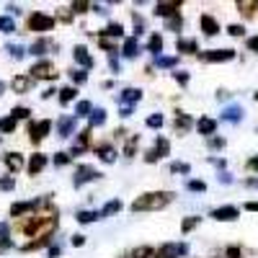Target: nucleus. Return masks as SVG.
<instances>
[{"label": "nucleus", "instance_id": "nucleus-1", "mask_svg": "<svg viewBox=\"0 0 258 258\" xmlns=\"http://www.w3.org/2000/svg\"><path fill=\"white\" fill-rule=\"evenodd\" d=\"M170 202H173V194L170 191H147L132 202V212H155V209L168 207Z\"/></svg>", "mask_w": 258, "mask_h": 258}, {"label": "nucleus", "instance_id": "nucleus-2", "mask_svg": "<svg viewBox=\"0 0 258 258\" xmlns=\"http://www.w3.org/2000/svg\"><path fill=\"white\" fill-rule=\"evenodd\" d=\"M29 29L31 31H52L54 29V18L47 13H31L29 16Z\"/></svg>", "mask_w": 258, "mask_h": 258}, {"label": "nucleus", "instance_id": "nucleus-3", "mask_svg": "<svg viewBox=\"0 0 258 258\" xmlns=\"http://www.w3.org/2000/svg\"><path fill=\"white\" fill-rule=\"evenodd\" d=\"M49 129H52V121L49 119H44V121H31L29 124V137H31V142H41L47 135H49Z\"/></svg>", "mask_w": 258, "mask_h": 258}, {"label": "nucleus", "instance_id": "nucleus-4", "mask_svg": "<svg viewBox=\"0 0 258 258\" xmlns=\"http://www.w3.org/2000/svg\"><path fill=\"white\" fill-rule=\"evenodd\" d=\"M101 173L93 168V165H80L78 168V173H75V178H73V186H83V183H88V181H96Z\"/></svg>", "mask_w": 258, "mask_h": 258}, {"label": "nucleus", "instance_id": "nucleus-5", "mask_svg": "<svg viewBox=\"0 0 258 258\" xmlns=\"http://www.w3.org/2000/svg\"><path fill=\"white\" fill-rule=\"evenodd\" d=\"M31 78H34V80H41V78H52V80H54L57 73H54V68H52V62L44 59V62H36L34 68H31Z\"/></svg>", "mask_w": 258, "mask_h": 258}, {"label": "nucleus", "instance_id": "nucleus-6", "mask_svg": "<svg viewBox=\"0 0 258 258\" xmlns=\"http://www.w3.org/2000/svg\"><path fill=\"white\" fill-rule=\"evenodd\" d=\"M212 217L220 220V222H232V220L240 217V209L238 207H217V209L212 212Z\"/></svg>", "mask_w": 258, "mask_h": 258}, {"label": "nucleus", "instance_id": "nucleus-7", "mask_svg": "<svg viewBox=\"0 0 258 258\" xmlns=\"http://www.w3.org/2000/svg\"><path fill=\"white\" fill-rule=\"evenodd\" d=\"M31 85H34V78L31 75H18V78L11 80V91L13 93H29Z\"/></svg>", "mask_w": 258, "mask_h": 258}, {"label": "nucleus", "instance_id": "nucleus-8", "mask_svg": "<svg viewBox=\"0 0 258 258\" xmlns=\"http://www.w3.org/2000/svg\"><path fill=\"white\" fill-rule=\"evenodd\" d=\"M202 57H204L207 62H227V59L235 57V52H232V49H209V52H204Z\"/></svg>", "mask_w": 258, "mask_h": 258}, {"label": "nucleus", "instance_id": "nucleus-9", "mask_svg": "<svg viewBox=\"0 0 258 258\" xmlns=\"http://www.w3.org/2000/svg\"><path fill=\"white\" fill-rule=\"evenodd\" d=\"M199 24H202V31H204L207 36L220 34V24H217V18H214V16H209V13H204V16H202V21H199Z\"/></svg>", "mask_w": 258, "mask_h": 258}, {"label": "nucleus", "instance_id": "nucleus-10", "mask_svg": "<svg viewBox=\"0 0 258 258\" xmlns=\"http://www.w3.org/2000/svg\"><path fill=\"white\" fill-rule=\"evenodd\" d=\"M142 98V91L140 88H126L121 96H119V101H121V106H135L137 101Z\"/></svg>", "mask_w": 258, "mask_h": 258}, {"label": "nucleus", "instance_id": "nucleus-11", "mask_svg": "<svg viewBox=\"0 0 258 258\" xmlns=\"http://www.w3.org/2000/svg\"><path fill=\"white\" fill-rule=\"evenodd\" d=\"M73 57L83 64V68H93V57L88 54V49H85V47H75L73 49Z\"/></svg>", "mask_w": 258, "mask_h": 258}, {"label": "nucleus", "instance_id": "nucleus-12", "mask_svg": "<svg viewBox=\"0 0 258 258\" xmlns=\"http://www.w3.org/2000/svg\"><path fill=\"white\" fill-rule=\"evenodd\" d=\"M178 52L197 54V52H199V41H197V39H178Z\"/></svg>", "mask_w": 258, "mask_h": 258}, {"label": "nucleus", "instance_id": "nucleus-13", "mask_svg": "<svg viewBox=\"0 0 258 258\" xmlns=\"http://www.w3.org/2000/svg\"><path fill=\"white\" fill-rule=\"evenodd\" d=\"M197 129H199V135H214V129H217V121L209 119V116H204V119L197 121Z\"/></svg>", "mask_w": 258, "mask_h": 258}, {"label": "nucleus", "instance_id": "nucleus-14", "mask_svg": "<svg viewBox=\"0 0 258 258\" xmlns=\"http://www.w3.org/2000/svg\"><path fill=\"white\" fill-rule=\"evenodd\" d=\"M47 165V155H41V153H36V155H31V160H29V173H39L41 168Z\"/></svg>", "mask_w": 258, "mask_h": 258}, {"label": "nucleus", "instance_id": "nucleus-15", "mask_svg": "<svg viewBox=\"0 0 258 258\" xmlns=\"http://www.w3.org/2000/svg\"><path fill=\"white\" fill-rule=\"evenodd\" d=\"M57 129H59V137H70L73 129H75V119H73V116H62Z\"/></svg>", "mask_w": 258, "mask_h": 258}, {"label": "nucleus", "instance_id": "nucleus-16", "mask_svg": "<svg viewBox=\"0 0 258 258\" xmlns=\"http://www.w3.org/2000/svg\"><path fill=\"white\" fill-rule=\"evenodd\" d=\"M176 11H178V3H158V6H155V13H158V16H168V18L178 16Z\"/></svg>", "mask_w": 258, "mask_h": 258}, {"label": "nucleus", "instance_id": "nucleus-17", "mask_svg": "<svg viewBox=\"0 0 258 258\" xmlns=\"http://www.w3.org/2000/svg\"><path fill=\"white\" fill-rule=\"evenodd\" d=\"M222 119L225 121H240L243 119V109L240 106H227V109L222 111Z\"/></svg>", "mask_w": 258, "mask_h": 258}, {"label": "nucleus", "instance_id": "nucleus-18", "mask_svg": "<svg viewBox=\"0 0 258 258\" xmlns=\"http://www.w3.org/2000/svg\"><path fill=\"white\" fill-rule=\"evenodd\" d=\"M36 204L39 202H18V204H13L11 207V217H18V214H24V212H31Z\"/></svg>", "mask_w": 258, "mask_h": 258}, {"label": "nucleus", "instance_id": "nucleus-19", "mask_svg": "<svg viewBox=\"0 0 258 258\" xmlns=\"http://www.w3.org/2000/svg\"><path fill=\"white\" fill-rule=\"evenodd\" d=\"M191 124H194V121H191L186 114L178 111V114H176V121H173V129H176V132H186V129H191Z\"/></svg>", "mask_w": 258, "mask_h": 258}, {"label": "nucleus", "instance_id": "nucleus-20", "mask_svg": "<svg viewBox=\"0 0 258 258\" xmlns=\"http://www.w3.org/2000/svg\"><path fill=\"white\" fill-rule=\"evenodd\" d=\"M3 163L11 168V170H18V168H24V158H21L18 153H8L6 158H3Z\"/></svg>", "mask_w": 258, "mask_h": 258}, {"label": "nucleus", "instance_id": "nucleus-21", "mask_svg": "<svg viewBox=\"0 0 258 258\" xmlns=\"http://www.w3.org/2000/svg\"><path fill=\"white\" fill-rule=\"evenodd\" d=\"M153 153L158 155V160L163 158V155H168L170 153V142L165 140V137H158V142H155V147H153Z\"/></svg>", "mask_w": 258, "mask_h": 258}, {"label": "nucleus", "instance_id": "nucleus-22", "mask_svg": "<svg viewBox=\"0 0 258 258\" xmlns=\"http://www.w3.org/2000/svg\"><path fill=\"white\" fill-rule=\"evenodd\" d=\"M238 11L243 16H253V11H258V3L255 0H238Z\"/></svg>", "mask_w": 258, "mask_h": 258}, {"label": "nucleus", "instance_id": "nucleus-23", "mask_svg": "<svg viewBox=\"0 0 258 258\" xmlns=\"http://www.w3.org/2000/svg\"><path fill=\"white\" fill-rule=\"evenodd\" d=\"M103 214L101 212H78V222L80 225H88V222H96V220H101Z\"/></svg>", "mask_w": 258, "mask_h": 258}, {"label": "nucleus", "instance_id": "nucleus-24", "mask_svg": "<svg viewBox=\"0 0 258 258\" xmlns=\"http://www.w3.org/2000/svg\"><path fill=\"white\" fill-rule=\"evenodd\" d=\"M137 54H140L137 39H126V41H124V57H137Z\"/></svg>", "mask_w": 258, "mask_h": 258}, {"label": "nucleus", "instance_id": "nucleus-25", "mask_svg": "<svg viewBox=\"0 0 258 258\" xmlns=\"http://www.w3.org/2000/svg\"><path fill=\"white\" fill-rule=\"evenodd\" d=\"M98 155H101L103 163H114L116 160V150H111L109 145H103V147H98Z\"/></svg>", "mask_w": 258, "mask_h": 258}, {"label": "nucleus", "instance_id": "nucleus-26", "mask_svg": "<svg viewBox=\"0 0 258 258\" xmlns=\"http://www.w3.org/2000/svg\"><path fill=\"white\" fill-rule=\"evenodd\" d=\"M150 52H153V54H160L163 52V36L160 34H153V36H150Z\"/></svg>", "mask_w": 258, "mask_h": 258}, {"label": "nucleus", "instance_id": "nucleus-27", "mask_svg": "<svg viewBox=\"0 0 258 258\" xmlns=\"http://www.w3.org/2000/svg\"><path fill=\"white\" fill-rule=\"evenodd\" d=\"M13 129H16V119L13 116H3V119H0V132H3V135H11Z\"/></svg>", "mask_w": 258, "mask_h": 258}, {"label": "nucleus", "instance_id": "nucleus-28", "mask_svg": "<svg viewBox=\"0 0 258 258\" xmlns=\"http://www.w3.org/2000/svg\"><path fill=\"white\" fill-rule=\"evenodd\" d=\"M75 96H78V91L73 88V85H68V88H62V91H59V103H70Z\"/></svg>", "mask_w": 258, "mask_h": 258}, {"label": "nucleus", "instance_id": "nucleus-29", "mask_svg": "<svg viewBox=\"0 0 258 258\" xmlns=\"http://www.w3.org/2000/svg\"><path fill=\"white\" fill-rule=\"evenodd\" d=\"M0 31H6V34H13L16 31V24H13L11 16H0Z\"/></svg>", "mask_w": 258, "mask_h": 258}, {"label": "nucleus", "instance_id": "nucleus-30", "mask_svg": "<svg viewBox=\"0 0 258 258\" xmlns=\"http://www.w3.org/2000/svg\"><path fill=\"white\" fill-rule=\"evenodd\" d=\"M88 119H91V126H101V124L106 121V111H103V109H93V114H91Z\"/></svg>", "mask_w": 258, "mask_h": 258}, {"label": "nucleus", "instance_id": "nucleus-31", "mask_svg": "<svg viewBox=\"0 0 258 258\" xmlns=\"http://www.w3.org/2000/svg\"><path fill=\"white\" fill-rule=\"evenodd\" d=\"M121 209V202L119 199H114V202H109V204H106L103 209H101V214H103V217H109V214H116Z\"/></svg>", "mask_w": 258, "mask_h": 258}, {"label": "nucleus", "instance_id": "nucleus-32", "mask_svg": "<svg viewBox=\"0 0 258 258\" xmlns=\"http://www.w3.org/2000/svg\"><path fill=\"white\" fill-rule=\"evenodd\" d=\"M52 238H49V235H41V238H36L34 243H26L24 245V250H36V248H41V245H47Z\"/></svg>", "mask_w": 258, "mask_h": 258}, {"label": "nucleus", "instance_id": "nucleus-33", "mask_svg": "<svg viewBox=\"0 0 258 258\" xmlns=\"http://www.w3.org/2000/svg\"><path fill=\"white\" fill-rule=\"evenodd\" d=\"M75 114H78V116H91V114H93V106H91L88 101H80L78 109H75Z\"/></svg>", "mask_w": 258, "mask_h": 258}, {"label": "nucleus", "instance_id": "nucleus-34", "mask_svg": "<svg viewBox=\"0 0 258 258\" xmlns=\"http://www.w3.org/2000/svg\"><path fill=\"white\" fill-rule=\"evenodd\" d=\"M121 31H124V29H121V24H109V26H106L101 34H106V36H114V39H116V36H121Z\"/></svg>", "mask_w": 258, "mask_h": 258}, {"label": "nucleus", "instance_id": "nucleus-35", "mask_svg": "<svg viewBox=\"0 0 258 258\" xmlns=\"http://www.w3.org/2000/svg\"><path fill=\"white\" fill-rule=\"evenodd\" d=\"M47 49H49V44H47L44 39H39L36 44H31V49H29V52H31V54H44Z\"/></svg>", "mask_w": 258, "mask_h": 258}, {"label": "nucleus", "instance_id": "nucleus-36", "mask_svg": "<svg viewBox=\"0 0 258 258\" xmlns=\"http://www.w3.org/2000/svg\"><path fill=\"white\" fill-rule=\"evenodd\" d=\"M197 225H199V217H186V220L181 222V230H183V232H191Z\"/></svg>", "mask_w": 258, "mask_h": 258}, {"label": "nucleus", "instance_id": "nucleus-37", "mask_svg": "<svg viewBox=\"0 0 258 258\" xmlns=\"http://www.w3.org/2000/svg\"><path fill=\"white\" fill-rule=\"evenodd\" d=\"M150 255H153V248H147V245L132 250V258H150Z\"/></svg>", "mask_w": 258, "mask_h": 258}, {"label": "nucleus", "instance_id": "nucleus-38", "mask_svg": "<svg viewBox=\"0 0 258 258\" xmlns=\"http://www.w3.org/2000/svg\"><path fill=\"white\" fill-rule=\"evenodd\" d=\"M29 114H31V111L26 109V106H16V109L11 111V116H13V119H26Z\"/></svg>", "mask_w": 258, "mask_h": 258}, {"label": "nucleus", "instance_id": "nucleus-39", "mask_svg": "<svg viewBox=\"0 0 258 258\" xmlns=\"http://www.w3.org/2000/svg\"><path fill=\"white\" fill-rule=\"evenodd\" d=\"M147 126H153V129H160V126H163V116H160V114H153V116H147Z\"/></svg>", "mask_w": 258, "mask_h": 258}, {"label": "nucleus", "instance_id": "nucleus-40", "mask_svg": "<svg viewBox=\"0 0 258 258\" xmlns=\"http://www.w3.org/2000/svg\"><path fill=\"white\" fill-rule=\"evenodd\" d=\"M183 26V21H181V16H173V18H168V29L170 31H178Z\"/></svg>", "mask_w": 258, "mask_h": 258}, {"label": "nucleus", "instance_id": "nucleus-41", "mask_svg": "<svg viewBox=\"0 0 258 258\" xmlns=\"http://www.w3.org/2000/svg\"><path fill=\"white\" fill-rule=\"evenodd\" d=\"M155 64H158V68H173L176 59H173V57H158V59H155Z\"/></svg>", "mask_w": 258, "mask_h": 258}, {"label": "nucleus", "instance_id": "nucleus-42", "mask_svg": "<svg viewBox=\"0 0 258 258\" xmlns=\"http://www.w3.org/2000/svg\"><path fill=\"white\" fill-rule=\"evenodd\" d=\"M88 8H93V6L85 3V0H78V3H73V11H75V13H85Z\"/></svg>", "mask_w": 258, "mask_h": 258}, {"label": "nucleus", "instance_id": "nucleus-43", "mask_svg": "<svg viewBox=\"0 0 258 258\" xmlns=\"http://www.w3.org/2000/svg\"><path fill=\"white\" fill-rule=\"evenodd\" d=\"M186 186H188L191 191H207V183H204V181H194V178H191Z\"/></svg>", "mask_w": 258, "mask_h": 258}, {"label": "nucleus", "instance_id": "nucleus-44", "mask_svg": "<svg viewBox=\"0 0 258 258\" xmlns=\"http://www.w3.org/2000/svg\"><path fill=\"white\" fill-rule=\"evenodd\" d=\"M70 78H73L75 83H85V80H88V73H83V70H75V73H70Z\"/></svg>", "mask_w": 258, "mask_h": 258}, {"label": "nucleus", "instance_id": "nucleus-45", "mask_svg": "<svg viewBox=\"0 0 258 258\" xmlns=\"http://www.w3.org/2000/svg\"><path fill=\"white\" fill-rule=\"evenodd\" d=\"M135 150H137V135H135L132 140H129V142H126V147H124V153H126V155H132Z\"/></svg>", "mask_w": 258, "mask_h": 258}, {"label": "nucleus", "instance_id": "nucleus-46", "mask_svg": "<svg viewBox=\"0 0 258 258\" xmlns=\"http://www.w3.org/2000/svg\"><path fill=\"white\" fill-rule=\"evenodd\" d=\"M227 34H230V36H243V34H245V29H243V26H238V24H232V26L227 29Z\"/></svg>", "mask_w": 258, "mask_h": 258}, {"label": "nucleus", "instance_id": "nucleus-47", "mask_svg": "<svg viewBox=\"0 0 258 258\" xmlns=\"http://www.w3.org/2000/svg\"><path fill=\"white\" fill-rule=\"evenodd\" d=\"M54 163H57V165L70 163V153H57V155H54Z\"/></svg>", "mask_w": 258, "mask_h": 258}, {"label": "nucleus", "instance_id": "nucleus-48", "mask_svg": "<svg viewBox=\"0 0 258 258\" xmlns=\"http://www.w3.org/2000/svg\"><path fill=\"white\" fill-rule=\"evenodd\" d=\"M13 186H16L13 178H0V188H3V191H13Z\"/></svg>", "mask_w": 258, "mask_h": 258}, {"label": "nucleus", "instance_id": "nucleus-49", "mask_svg": "<svg viewBox=\"0 0 258 258\" xmlns=\"http://www.w3.org/2000/svg\"><path fill=\"white\" fill-rule=\"evenodd\" d=\"M170 170H173V173H188V165L186 163H173V165H170Z\"/></svg>", "mask_w": 258, "mask_h": 258}, {"label": "nucleus", "instance_id": "nucleus-50", "mask_svg": "<svg viewBox=\"0 0 258 258\" xmlns=\"http://www.w3.org/2000/svg\"><path fill=\"white\" fill-rule=\"evenodd\" d=\"M248 49L250 52H258V36H250L248 39Z\"/></svg>", "mask_w": 258, "mask_h": 258}, {"label": "nucleus", "instance_id": "nucleus-51", "mask_svg": "<svg viewBox=\"0 0 258 258\" xmlns=\"http://www.w3.org/2000/svg\"><path fill=\"white\" fill-rule=\"evenodd\" d=\"M8 52H11L16 59H21V57H24V49H21V47H8Z\"/></svg>", "mask_w": 258, "mask_h": 258}, {"label": "nucleus", "instance_id": "nucleus-52", "mask_svg": "<svg viewBox=\"0 0 258 258\" xmlns=\"http://www.w3.org/2000/svg\"><path fill=\"white\" fill-rule=\"evenodd\" d=\"M83 243H85V235H73V245H78V248H80Z\"/></svg>", "mask_w": 258, "mask_h": 258}, {"label": "nucleus", "instance_id": "nucleus-53", "mask_svg": "<svg viewBox=\"0 0 258 258\" xmlns=\"http://www.w3.org/2000/svg\"><path fill=\"white\" fill-rule=\"evenodd\" d=\"M225 145V140H220V137H212L209 140V147H222Z\"/></svg>", "mask_w": 258, "mask_h": 258}, {"label": "nucleus", "instance_id": "nucleus-54", "mask_svg": "<svg viewBox=\"0 0 258 258\" xmlns=\"http://www.w3.org/2000/svg\"><path fill=\"white\" fill-rule=\"evenodd\" d=\"M145 160H147V163H155V160H158V155L153 153V150H147V153H145Z\"/></svg>", "mask_w": 258, "mask_h": 258}, {"label": "nucleus", "instance_id": "nucleus-55", "mask_svg": "<svg viewBox=\"0 0 258 258\" xmlns=\"http://www.w3.org/2000/svg\"><path fill=\"white\" fill-rule=\"evenodd\" d=\"M176 80H178L181 85H186V83H188V75H186V73H176Z\"/></svg>", "mask_w": 258, "mask_h": 258}, {"label": "nucleus", "instance_id": "nucleus-56", "mask_svg": "<svg viewBox=\"0 0 258 258\" xmlns=\"http://www.w3.org/2000/svg\"><path fill=\"white\" fill-rule=\"evenodd\" d=\"M227 255H230V258H240V250H238V248H227Z\"/></svg>", "mask_w": 258, "mask_h": 258}, {"label": "nucleus", "instance_id": "nucleus-57", "mask_svg": "<svg viewBox=\"0 0 258 258\" xmlns=\"http://www.w3.org/2000/svg\"><path fill=\"white\" fill-rule=\"evenodd\" d=\"M245 209H248V212H258V202H248Z\"/></svg>", "mask_w": 258, "mask_h": 258}, {"label": "nucleus", "instance_id": "nucleus-58", "mask_svg": "<svg viewBox=\"0 0 258 258\" xmlns=\"http://www.w3.org/2000/svg\"><path fill=\"white\" fill-rule=\"evenodd\" d=\"M101 47H103V49H114V44H111L109 39H101Z\"/></svg>", "mask_w": 258, "mask_h": 258}, {"label": "nucleus", "instance_id": "nucleus-59", "mask_svg": "<svg viewBox=\"0 0 258 258\" xmlns=\"http://www.w3.org/2000/svg\"><path fill=\"white\" fill-rule=\"evenodd\" d=\"M248 168H250V170H258V158H250V163H248Z\"/></svg>", "mask_w": 258, "mask_h": 258}, {"label": "nucleus", "instance_id": "nucleus-60", "mask_svg": "<svg viewBox=\"0 0 258 258\" xmlns=\"http://www.w3.org/2000/svg\"><path fill=\"white\" fill-rule=\"evenodd\" d=\"M132 114V106H121V116H129Z\"/></svg>", "mask_w": 258, "mask_h": 258}, {"label": "nucleus", "instance_id": "nucleus-61", "mask_svg": "<svg viewBox=\"0 0 258 258\" xmlns=\"http://www.w3.org/2000/svg\"><path fill=\"white\" fill-rule=\"evenodd\" d=\"M3 91H6V85H3V83H0V93H3Z\"/></svg>", "mask_w": 258, "mask_h": 258}, {"label": "nucleus", "instance_id": "nucleus-62", "mask_svg": "<svg viewBox=\"0 0 258 258\" xmlns=\"http://www.w3.org/2000/svg\"><path fill=\"white\" fill-rule=\"evenodd\" d=\"M158 258H170V255H163V253H158Z\"/></svg>", "mask_w": 258, "mask_h": 258}, {"label": "nucleus", "instance_id": "nucleus-63", "mask_svg": "<svg viewBox=\"0 0 258 258\" xmlns=\"http://www.w3.org/2000/svg\"><path fill=\"white\" fill-rule=\"evenodd\" d=\"M255 101H258V93H255Z\"/></svg>", "mask_w": 258, "mask_h": 258}]
</instances>
